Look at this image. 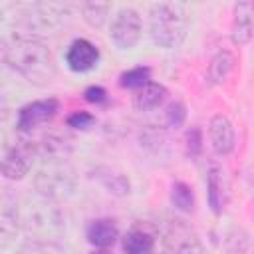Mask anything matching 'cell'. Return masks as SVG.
Returning <instances> with one entry per match:
<instances>
[{"instance_id":"cell-1","label":"cell","mask_w":254,"mask_h":254,"mask_svg":"<svg viewBox=\"0 0 254 254\" xmlns=\"http://www.w3.org/2000/svg\"><path fill=\"white\" fill-rule=\"evenodd\" d=\"M2 56L16 73L34 85H48L58 75L54 54L38 36L8 34L2 40Z\"/></svg>"},{"instance_id":"cell-2","label":"cell","mask_w":254,"mask_h":254,"mask_svg":"<svg viewBox=\"0 0 254 254\" xmlns=\"http://www.w3.org/2000/svg\"><path fill=\"white\" fill-rule=\"evenodd\" d=\"M20 230L30 234L34 240L56 242L65 232V212L58 200L34 192L24 194L16 204Z\"/></svg>"},{"instance_id":"cell-3","label":"cell","mask_w":254,"mask_h":254,"mask_svg":"<svg viewBox=\"0 0 254 254\" xmlns=\"http://www.w3.org/2000/svg\"><path fill=\"white\" fill-rule=\"evenodd\" d=\"M149 36L165 50L181 48L189 36V12L181 2H155L149 8Z\"/></svg>"},{"instance_id":"cell-4","label":"cell","mask_w":254,"mask_h":254,"mask_svg":"<svg viewBox=\"0 0 254 254\" xmlns=\"http://www.w3.org/2000/svg\"><path fill=\"white\" fill-rule=\"evenodd\" d=\"M34 190L52 200H67L77 190L75 169L65 159H44L34 173Z\"/></svg>"},{"instance_id":"cell-5","label":"cell","mask_w":254,"mask_h":254,"mask_svg":"<svg viewBox=\"0 0 254 254\" xmlns=\"http://www.w3.org/2000/svg\"><path fill=\"white\" fill-rule=\"evenodd\" d=\"M143 34V22L135 8H121L115 12L109 24V40L119 50H131L139 44Z\"/></svg>"},{"instance_id":"cell-6","label":"cell","mask_w":254,"mask_h":254,"mask_svg":"<svg viewBox=\"0 0 254 254\" xmlns=\"http://www.w3.org/2000/svg\"><path fill=\"white\" fill-rule=\"evenodd\" d=\"M58 109H60V101L56 97H46V99L30 101L24 107H20L16 127H18V131L28 133V131H32V129L52 121L56 117Z\"/></svg>"},{"instance_id":"cell-7","label":"cell","mask_w":254,"mask_h":254,"mask_svg":"<svg viewBox=\"0 0 254 254\" xmlns=\"http://www.w3.org/2000/svg\"><path fill=\"white\" fill-rule=\"evenodd\" d=\"M34 153H36L34 147L26 143L6 147L4 153L0 155V175L8 181H22L32 167Z\"/></svg>"},{"instance_id":"cell-8","label":"cell","mask_w":254,"mask_h":254,"mask_svg":"<svg viewBox=\"0 0 254 254\" xmlns=\"http://www.w3.org/2000/svg\"><path fill=\"white\" fill-rule=\"evenodd\" d=\"M99 62V48L95 44H91L85 38H77L69 44L67 52H65V64L71 71L77 73H85L91 71Z\"/></svg>"},{"instance_id":"cell-9","label":"cell","mask_w":254,"mask_h":254,"mask_svg":"<svg viewBox=\"0 0 254 254\" xmlns=\"http://www.w3.org/2000/svg\"><path fill=\"white\" fill-rule=\"evenodd\" d=\"M208 139H210L212 151L218 157H226L232 153V149L236 145V133L226 115H222V113L212 115V119L208 123Z\"/></svg>"},{"instance_id":"cell-10","label":"cell","mask_w":254,"mask_h":254,"mask_svg":"<svg viewBox=\"0 0 254 254\" xmlns=\"http://www.w3.org/2000/svg\"><path fill=\"white\" fill-rule=\"evenodd\" d=\"M206 198L214 214H222L228 204V183L224 169L218 165H210L206 171Z\"/></svg>"},{"instance_id":"cell-11","label":"cell","mask_w":254,"mask_h":254,"mask_svg":"<svg viewBox=\"0 0 254 254\" xmlns=\"http://www.w3.org/2000/svg\"><path fill=\"white\" fill-rule=\"evenodd\" d=\"M252 2H236L234 4V20H232V30L230 38L236 46H248L252 40Z\"/></svg>"},{"instance_id":"cell-12","label":"cell","mask_w":254,"mask_h":254,"mask_svg":"<svg viewBox=\"0 0 254 254\" xmlns=\"http://www.w3.org/2000/svg\"><path fill=\"white\" fill-rule=\"evenodd\" d=\"M93 177L101 183V187L111 192L113 196H127L131 192V181L125 173L107 167V165H99L93 169Z\"/></svg>"},{"instance_id":"cell-13","label":"cell","mask_w":254,"mask_h":254,"mask_svg":"<svg viewBox=\"0 0 254 254\" xmlns=\"http://www.w3.org/2000/svg\"><path fill=\"white\" fill-rule=\"evenodd\" d=\"M117 236H119V230H117L115 222L109 220V218H95L85 228V238L95 248H109V246H113Z\"/></svg>"},{"instance_id":"cell-14","label":"cell","mask_w":254,"mask_h":254,"mask_svg":"<svg viewBox=\"0 0 254 254\" xmlns=\"http://www.w3.org/2000/svg\"><path fill=\"white\" fill-rule=\"evenodd\" d=\"M20 232L16 204L0 194V248L10 246Z\"/></svg>"},{"instance_id":"cell-15","label":"cell","mask_w":254,"mask_h":254,"mask_svg":"<svg viewBox=\"0 0 254 254\" xmlns=\"http://www.w3.org/2000/svg\"><path fill=\"white\" fill-rule=\"evenodd\" d=\"M34 151L42 159H65L69 155V151H71V143H69V139L65 135L48 133L36 143Z\"/></svg>"},{"instance_id":"cell-16","label":"cell","mask_w":254,"mask_h":254,"mask_svg":"<svg viewBox=\"0 0 254 254\" xmlns=\"http://www.w3.org/2000/svg\"><path fill=\"white\" fill-rule=\"evenodd\" d=\"M155 244V234L145 228H131L121 240V248L125 254H153Z\"/></svg>"},{"instance_id":"cell-17","label":"cell","mask_w":254,"mask_h":254,"mask_svg":"<svg viewBox=\"0 0 254 254\" xmlns=\"http://www.w3.org/2000/svg\"><path fill=\"white\" fill-rule=\"evenodd\" d=\"M167 95L169 93H167L165 85H161L157 81H149L141 89H137V93L133 97V105L139 111H151V109H157L159 105H163Z\"/></svg>"},{"instance_id":"cell-18","label":"cell","mask_w":254,"mask_h":254,"mask_svg":"<svg viewBox=\"0 0 254 254\" xmlns=\"http://www.w3.org/2000/svg\"><path fill=\"white\" fill-rule=\"evenodd\" d=\"M232 69H234V56L230 52L222 50V52H218L210 60L208 71H206V79L212 85H220V83H224L228 79V75H230Z\"/></svg>"},{"instance_id":"cell-19","label":"cell","mask_w":254,"mask_h":254,"mask_svg":"<svg viewBox=\"0 0 254 254\" xmlns=\"http://www.w3.org/2000/svg\"><path fill=\"white\" fill-rule=\"evenodd\" d=\"M111 8L113 6L111 4H105V2H85V4H81V18L85 20L87 26L99 30L109 20Z\"/></svg>"},{"instance_id":"cell-20","label":"cell","mask_w":254,"mask_h":254,"mask_svg":"<svg viewBox=\"0 0 254 254\" xmlns=\"http://www.w3.org/2000/svg\"><path fill=\"white\" fill-rule=\"evenodd\" d=\"M171 202L181 212H192V208H194L192 189L183 181H175L171 185Z\"/></svg>"},{"instance_id":"cell-21","label":"cell","mask_w":254,"mask_h":254,"mask_svg":"<svg viewBox=\"0 0 254 254\" xmlns=\"http://www.w3.org/2000/svg\"><path fill=\"white\" fill-rule=\"evenodd\" d=\"M151 81V67L147 65H137L119 75V85L127 89H141L145 83Z\"/></svg>"},{"instance_id":"cell-22","label":"cell","mask_w":254,"mask_h":254,"mask_svg":"<svg viewBox=\"0 0 254 254\" xmlns=\"http://www.w3.org/2000/svg\"><path fill=\"white\" fill-rule=\"evenodd\" d=\"M222 248L228 254H244L248 248V234L238 226V228H228L222 232Z\"/></svg>"},{"instance_id":"cell-23","label":"cell","mask_w":254,"mask_h":254,"mask_svg":"<svg viewBox=\"0 0 254 254\" xmlns=\"http://www.w3.org/2000/svg\"><path fill=\"white\" fill-rule=\"evenodd\" d=\"M16 254H65L56 242H46V240H34L30 238L28 242H24Z\"/></svg>"},{"instance_id":"cell-24","label":"cell","mask_w":254,"mask_h":254,"mask_svg":"<svg viewBox=\"0 0 254 254\" xmlns=\"http://www.w3.org/2000/svg\"><path fill=\"white\" fill-rule=\"evenodd\" d=\"M139 141H141V145H143L145 149H149V151H153V153H159L161 147L165 145V133H163L161 129L153 127V125H147V127L141 131Z\"/></svg>"},{"instance_id":"cell-25","label":"cell","mask_w":254,"mask_h":254,"mask_svg":"<svg viewBox=\"0 0 254 254\" xmlns=\"http://www.w3.org/2000/svg\"><path fill=\"white\" fill-rule=\"evenodd\" d=\"M165 119L171 127H181L187 119V107L183 101H171L165 109Z\"/></svg>"},{"instance_id":"cell-26","label":"cell","mask_w":254,"mask_h":254,"mask_svg":"<svg viewBox=\"0 0 254 254\" xmlns=\"http://www.w3.org/2000/svg\"><path fill=\"white\" fill-rule=\"evenodd\" d=\"M93 123H95V115L89 113V111H85V109L73 111V113L67 117V125L73 127V129H81V131L93 127Z\"/></svg>"},{"instance_id":"cell-27","label":"cell","mask_w":254,"mask_h":254,"mask_svg":"<svg viewBox=\"0 0 254 254\" xmlns=\"http://www.w3.org/2000/svg\"><path fill=\"white\" fill-rule=\"evenodd\" d=\"M202 149V135H200V129L198 127H192L189 129L187 133V151L190 157H196Z\"/></svg>"},{"instance_id":"cell-28","label":"cell","mask_w":254,"mask_h":254,"mask_svg":"<svg viewBox=\"0 0 254 254\" xmlns=\"http://www.w3.org/2000/svg\"><path fill=\"white\" fill-rule=\"evenodd\" d=\"M175 254H206V252H204L202 244H200L196 238H187V240H183V242L177 246Z\"/></svg>"},{"instance_id":"cell-29","label":"cell","mask_w":254,"mask_h":254,"mask_svg":"<svg viewBox=\"0 0 254 254\" xmlns=\"http://www.w3.org/2000/svg\"><path fill=\"white\" fill-rule=\"evenodd\" d=\"M83 97L89 101V103H103L107 99V91L101 87V85H89L85 91H83Z\"/></svg>"},{"instance_id":"cell-30","label":"cell","mask_w":254,"mask_h":254,"mask_svg":"<svg viewBox=\"0 0 254 254\" xmlns=\"http://www.w3.org/2000/svg\"><path fill=\"white\" fill-rule=\"evenodd\" d=\"M91 254H111V252H107L105 248H97V250H93Z\"/></svg>"}]
</instances>
